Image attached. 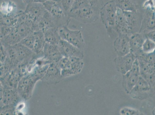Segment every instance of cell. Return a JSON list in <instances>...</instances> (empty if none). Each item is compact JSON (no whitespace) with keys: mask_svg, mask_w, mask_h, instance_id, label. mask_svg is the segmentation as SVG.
<instances>
[{"mask_svg":"<svg viewBox=\"0 0 155 115\" xmlns=\"http://www.w3.org/2000/svg\"><path fill=\"white\" fill-rule=\"evenodd\" d=\"M43 5L53 16L57 27L68 26L71 18L65 12L59 0H47Z\"/></svg>","mask_w":155,"mask_h":115,"instance_id":"obj_1","label":"cell"},{"mask_svg":"<svg viewBox=\"0 0 155 115\" xmlns=\"http://www.w3.org/2000/svg\"><path fill=\"white\" fill-rule=\"evenodd\" d=\"M42 78L41 76L34 73L25 75L21 78L17 90L22 100L26 101L31 99L36 82Z\"/></svg>","mask_w":155,"mask_h":115,"instance_id":"obj_2","label":"cell"},{"mask_svg":"<svg viewBox=\"0 0 155 115\" xmlns=\"http://www.w3.org/2000/svg\"><path fill=\"white\" fill-rule=\"evenodd\" d=\"M117 8L114 0L108 1L100 9V17L101 22L105 26L108 34L115 31Z\"/></svg>","mask_w":155,"mask_h":115,"instance_id":"obj_3","label":"cell"},{"mask_svg":"<svg viewBox=\"0 0 155 115\" xmlns=\"http://www.w3.org/2000/svg\"><path fill=\"white\" fill-rule=\"evenodd\" d=\"M100 9L89 5L81 9L70 11L68 16L84 23H94L99 19Z\"/></svg>","mask_w":155,"mask_h":115,"instance_id":"obj_4","label":"cell"},{"mask_svg":"<svg viewBox=\"0 0 155 115\" xmlns=\"http://www.w3.org/2000/svg\"><path fill=\"white\" fill-rule=\"evenodd\" d=\"M58 31L61 40H65L83 50L85 46V42L81 31L71 30L66 26L58 27Z\"/></svg>","mask_w":155,"mask_h":115,"instance_id":"obj_5","label":"cell"},{"mask_svg":"<svg viewBox=\"0 0 155 115\" xmlns=\"http://www.w3.org/2000/svg\"><path fill=\"white\" fill-rule=\"evenodd\" d=\"M123 76V87L125 92L130 93L137 82L140 76L139 61L137 58L130 70Z\"/></svg>","mask_w":155,"mask_h":115,"instance_id":"obj_6","label":"cell"},{"mask_svg":"<svg viewBox=\"0 0 155 115\" xmlns=\"http://www.w3.org/2000/svg\"><path fill=\"white\" fill-rule=\"evenodd\" d=\"M82 59L79 58L68 57L64 68L61 70L62 78L71 76L81 72L84 65Z\"/></svg>","mask_w":155,"mask_h":115,"instance_id":"obj_7","label":"cell"},{"mask_svg":"<svg viewBox=\"0 0 155 115\" xmlns=\"http://www.w3.org/2000/svg\"><path fill=\"white\" fill-rule=\"evenodd\" d=\"M137 57L132 53L123 56H118L114 62L117 70L122 75H125L131 69Z\"/></svg>","mask_w":155,"mask_h":115,"instance_id":"obj_8","label":"cell"},{"mask_svg":"<svg viewBox=\"0 0 155 115\" xmlns=\"http://www.w3.org/2000/svg\"><path fill=\"white\" fill-rule=\"evenodd\" d=\"M155 30V12L151 8H146V11L142 18L139 33L146 35Z\"/></svg>","mask_w":155,"mask_h":115,"instance_id":"obj_9","label":"cell"},{"mask_svg":"<svg viewBox=\"0 0 155 115\" xmlns=\"http://www.w3.org/2000/svg\"><path fill=\"white\" fill-rule=\"evenodd\" d=\"M25 76L17 67L4 78H1V84L6 89H17L21 78Z\"/></svg>","mask_w":155,"mask_h":115,"instance_id":"obj_10","label":"cell"},{"mask_svg":"<svg viewBox=\"0 0 155 115\" xmlns=\"http://www.w3.org/2000/svg\"><path fill=\"white\" fill-rule=\"evenodd\" d=\"M115 52L118 56H123L130 52V37L127 35L119 34L114 42Z\"/></svg>","mask_w":155,"mask_h":115,"instance_id":"obj_11","label":"cell"},{"mask_svg":"<svg viewBox=\"0 0 155 115\" xmlns=\"http://www.w3.org/2000/svg\"><path fill=\"white\" fill-rule=\"evenodd\" d=\"M59 50L63 57H74L84 58L83 50L72 45L65 40H61L58 44Z\"/></svg>","mask_w":155,"mask_h":115,"instance_id":"obj_12","label":"cell"},{"mask_svg":"<svg viewBox=\"0 0 155 115\" xmlns=\"http://www.w3.org/2000/svg\"><path fill=\"white\" fill-rule=\"evenodd\" d=\"M123 12L132 34L139 33L143 18V15L140 11Z\"/></svg>","mask_w":155,"mask_h":115,"instance_id":"obj_13","label":"cell"},{"mask_svg":"<svg viewBox=\"0 0 155 115\" xmlns=\"http://www.w3.org/2000/svg\"><path fill=\"white\" fill-rule=\"evenodd\" d=\"M46 11L43 3L31 2L27 5L25 11L32 20L39 22Z\"/></svg>","mask_w":155,"mask_h":115,"instance_id":"obj_14","label":"cell"},{"mask_svg":"<svg viewBox=\"0 0 155 115\" xmlns=\"http://www.w3.org/2000/svg\"><path fill=\"white\" fill-rule=\"evenodd\" d=\"M137 59L140 67L141 76L151 85L155 81V62L149 63L140 59Z\"/></svg>","mask_w":155,"mask_h":115,"instance_id":"obj_15","label":"cell"},{"mask_svg":"<svg viewBox=\"0 0 155 115\" xmlns=\"http://www.w3.org/2000/svg\"><path fill=\"white\" fill-rule=\"evenodd\" d=\"M44 58L50 62L57 64L63 57L59 50L58 45L46 42L43 50Z\"/></svg>","mask_w":155,"mask_h":115,"instance_id":"obj_16","label":"cell"},{"mask_svg":"<svg viewBox=\"0 0 155 115\" xmlns=\"http://www.w3.org/2000/svg\"><path fill=\"white\" fill-rule=\"evenodd\" d=\"M22 100L17 89H6L4 88L3 96L1 98V107L4 106L15 107Z\"/></svg>","mask_w":155,"mask_h":115,"instance_id":"obj_17","label":"cell"},{"mask_svg":"<svg viewBox=\"0 0 155 115\" xmlns=\"http://www.w3.org/2000/svg\"><path fill=\"white\" fill-rule=\"evenodd\" d=\"M62 78L61 70L57 64L51 63L41 80L46 83L54 84L60 82Z\"/></svg>","mask_w":155,"mask_h":115,"instance_id":"obj_18","label":"cell"},{"mask_svg":"<svg viewBox=\"0 0 155 115\" xmlns=\"http://www.w3.org/2000/svg\"><path fill=\"white\" fill-rule=\"evenodd\" d=\"M115 31L118 34L121 33L127 35L129 37L132 35L123 11L118 8L115 21Z\"/></svg>","mask_w":155,"mask_h":115,"instance_id":"obj_19","label":"cell"},{"mask_svg":"<svg viewBox=\"0 0 155 115\" xmlns=\"http://www.w3.org/2000/svg\"><path fill=\"white\" fill-rule=\"evenodd\" d=\"M146 39L145 35L139 33H135L130 37V52L137 57L143 54L142 50V46Z\"/></svg>","mask_w":155,"mask_h":115,"instance_id":"obj_20","label":"cell"},{"mask_svg":"<svg viewBox=\"0 0 155 115\" xmlns=\"http://www.w3.org/2000/svg\"><path fill=\"white\" fill-rule=\"evenodd\" d=\"M22 39L35 32V21L30 18L24 21L18 22L15 26Z\"/></svg>","mask_w":155,"mask_h":115,"instance_id":"obj_21","label":"cell"},{"mask_svg":"<svg viewBox=\"0 0 155 115\" xmlns=\"http://www.w3.org/2000/svg\"><path fill=\"white\" fill-rule=\"evenodd\" d=\"M151 88V85L147 81L140 76L137 82L129 94L133 97L139 98H142V95L148 92Z\"/></svg>","mask_w":155,"mask_h":115,"instance_id":"obj_22","label":"cell"},{"mask_svg":"<svg viewBox=\"0 0 155 115\" xmlns=\"http://www.w3.org/2000/svg\"><path fill=\"white\" fill-rule=\"evenodd\" d=\"M118 9L123 11L133 12L140 11L137 0H114Z\"/></svg>","mask_w":155,"mask_h":115,"instance_id":"obj_23","label":"cell"},{"mask_svg":"<svg viewBox=\"0 0 155 115\" xmlns=\"http://www.w3.org/2000/svg\"><path fill=\"white\" fill-rule=\"evenodd\" d=\"M44 34L46 42L58 45L61 40L56 26L51 27L43 31Z\"/></svg>","mask_w":155,"mask_h":115,"instance_id":"obj_24","label":"cell"},{"mask_svg":"<svg viewBox=\"0 0 155 115\" xmlns=\"http://www.w3.org/2000/svg\"><path fill=\"white\" fill-rule=\"evenodd\" d=\"M22 39L15 27H14L9 34L1 38V43L4 45L13 46L20 42Z\"/></svg>","mask_w":155,"mask_h":115,"instance_id":"obj_25","label":"cell"},{"mask_svg":"<svg viewBox=\"0 0 155 115\" xmlns=\"http://www.w3.org/2000/svg\"><path fill=\"white\" fill-rule=\"evenodd\" d=\"M35 40L34 47L32 51L36 54H43V50L46 43L44 34L42 31L34 32Z\"/></svg>","mask_w":155,"mask_h":115,"instance_id":"obj_26","label":"cell"},{"mask_svg":"<svg viewBox=\"0 0 155 115\" xmlns=\"http://www.w3.org/2000/svg\"><path fill=\"white\" fill-rule=\"evenodd\" d=\"M16 4L12 1H3L2 2L0 8L1 14L11 15L16 14L18 13Z\"/></svg>","mask_w":155,"mask_h":115,"instance_id":"obj_27","label":"cell"},{"mask_svg":"<svg viewBox=\"0 0 155 115\" xmlns=\"http://www.w3.org/2000/svg\"><path fill=\"white\" fill-rule=\"evenodd\" d=\"M38 22L39 30L42 31L49 28L56 26L54 18L47 11L41 20Z\"/></svg>","mask_w":155,"mask_h":115,"instance_id":"obj_28","label":"cell"},{"mask_svg":"<svg viewBox=\"0 0 155 115\" xmlns=\"http://www.w3.org/2000/svg\"><path fill=\"white\" fill-rule=\"evenodd\" d=\"M17 14L11 15H5L1 14V25L15 27L17 22Z\"/></svg>","mask_w":155,"mask_h":115,"instance_id":"obj_29","label":"cell"},{"mask_svg":"<svg viewBox=\"0 0 155 115\" xmlns=\"http://www.w3.org/2000/svg\"><path fill=\"white\" fill-rule=\"evenodd\" d=\"M35 40V36L34 32L31 34L22 39L20 43L32 51L34 47Z\"/></svg>","mask_w":155,"mask_h":115,"instance_id":"obj_30","label":"cell"},{"mask_svg":"<svg viewBox=\"0 0 155 115\" xmlns=\"http://www.w3.org/2000/svg\"><path fill=\"white\" fill-rule=\"evenodd\" d=\"M143 53L149 54L153 53L155 50V42L148 39H146L143 43L142 48Z\"/></svg>","mask_w":155,"mask_h":115,"instance_id":"obj_31","label":"cell"},{"mask_svg":"<svg viewBox=\"0 0 155 115\" xmlns=\"http://www.w3.org/2000/svg\"><path fill=\"white\" fill-rule=\"evenodd\" d=\"M89 5H90L88 0H74L70 11L81 9Z\"/></svg>","mask_w":155,"mask_h":115,"instance_id":"obj_32","label":"cell"},{"mask_svg":"<svg viewBox=\"0 0 155 115\" xmlns=\"http://www.w3.org/2000/svg\"><path fill=\"white\" fill-rule=\"evenodd\" d=\"M120 113L122 115H139L143 113L140 111L131 107H124L120 109Z\"/></svg>","mask_w":155,"mask_h":115,"instance_id":"obj_33","label":"cell"},{"mask_svg":"<svg viewBox=\"0 0 155 115\" xmlns=\"http://www.w3.org/2000/svg\"><path fill=\"white\" fill-rule=\"evenodd\" d=\"M65 12L68 15L74 0H59Z\"/></svg>","mask_w":155,"mask_h":115,"instance_id":"obj_34","label":"cell"},{"mask_svg":"<svg viewBox=\"0 0 155 115\" xmlns=\"http://www.w3.org/2000/svg\"><path fill=\"white\" fill-rule=\"evenodd\" d=\"M15 111V106H4L1 107V115H13Z\"/></svg>","mask_w":155,"mask_h":115,"instance_id":"obj_35","label":"cell"},{"mask_svg":"<svg viewBox=\"0 0 155 115\" xmlns=\"http://www.w3.org/2000/svg\"><path fill=\"white\" fill-rule=\"evenodd\" d=\"M13 27L12 26L1 25V29H0L1 38H2L9 34L12 30Z\"/></svg>","mask_w":155,"mask_h":115,"instance_id":"obj_36","label":"cell"},{"mask_svg":"<svg viewBox=\"0 0 155 115\" xmlns=\"http://www.w3.org/2000/svg\"><path fill=\"white\" fill-rule=\"evenodd\" d=\"M104 0H88L89 4L91 6L98 8L101 9L103 6Z\"/></svg>","mask_w":155,"mask_h":115,"instance_id":"obj_37","label":"cell"},{"mask_svg":"<svg viewBox=\"0 0 155 115\" xmlns=\"http://www.w3.org/2000/svg\"><path fill=\"white\" fill-rule=\"evenodd\" d=\"M1 63H3L5 62L6 60L7 57H8V53L6 48L1 43Z\"/></svg>","mask_w":155,"mask_h":115,"instance_id":"obj_38","label":"cell"},{"mask_svg":"<svg viewBox=\"0 0 155 115\" xmlns=\"http://www.w3.org/2000/svg\"><path fill=\"white\" fill-rule=\"evenodd\" d=\"M145 35L147 39H150L155 42V30L151 31Z\"/></svg>","mask_w":155,"mask_h":115,"instance_id":"obj_39","label":"cell"},{"mask_svg":"<svg viewBox=\"0 0 155 115\" xmlns=\"http://www.w3.org/2000/svg\"><path fill=\"white\" fill-rule=\"evenodd\" d=\"M47 0H31V2H38L43 3Z\"/></svg>","mask_w":155,"mask_h":115,"instance_id":"obj_40","label":"cell"},{"mask_svg":"<svg viewBox=\"0 0 155 115\" xmlns=\"http://www.w3.org/2000/svg\"><path fill=\"white\" fill-rule=\"evenodd\" d=\"M153 113H154V114H155V109H154V110H153Z\"/></svg>","mask_w":155,"mask_h":115,"instance_id":"obj_41","label":"cell"},{"mask_svg":"<svg viewBox=\"0 0 155 115\" xmlns=\"http://www.w3.org/2000/svg\"><path fill=\"white\" fill-rule=\"evenodd\" d=\"M154 1H155V0H154Z\"/></svg>","mask_w":155,"mask_h":115,"instance_id":"obj_42","label":"cell"}]
</instances>
